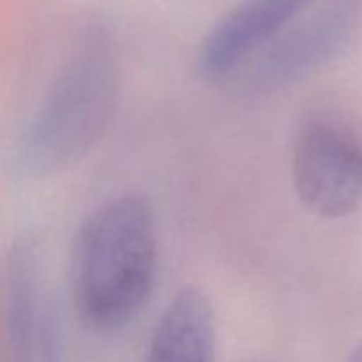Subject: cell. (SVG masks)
Segmentation results:
<instances>
[{
    "instance_id": "8",
    "label": "cell",
    "mask_w": 362,
    "mask_h": 362,
    "mask_svg": "<svg viewBox=\"0 0 362 362\" xmlns=\"http://www.w3.org/2000/svg\"><path fill=\"white\" fill-rule=\"evenodd\" d=\"M345 362H362V339L352 346V350H350L349 356H346Z\"/></svg>"
},
{
    "instance_id": "2",
    "label": "cell",
    "mask_w": 362,
    "mask_h": 362,
    "mask_svg": "<svg viewBox=\"0 0 362 362\" xmlns=\"http://www.w3.org/2000/svg\"><path fill=\"white\" fill-rule=\"evenodd\" d=\"M158 269L151 202L124 193L103 202L78 228L71 262L76 315L94 331H119L148 304Z\"/></svg>"
},
{
    "instance_id": "3",
    "label": "cell",
    "mask_w": 362,
    "mask_h": 362,
    "mask_svg": "<svg viewBox=\"0 0 362 362\" xmlns=\"http://www.w3.org/2000/svg\"><path fill=\"white\" fill-rule=\"evenodd\" d=\"M292 184L303 207L341 219L362 207V129L332 110L300 122L292 145Z\"/></svg>"
},
{
    "instance_id": "4",
    "label": "cell",
    "mask_w": 362,
    "mask_h": 362,
    "mask_svg": "<svg viewBox=\"0 0 362 362\" xmlns=\"http://www.w3.org/2000/svg\"><path fill=\"white\" fill-rule=\"evenodd\" d=\"M361 9L362 0H325L262 52L251 71V83L283 87L327 66L352 39Z\"/></svg>"
},
{
    "instance_id": "5",
    "label": "cell",
    "mask_w": 362,
    "mask_h": 362,
    "mask_svg": "<svg viewBox=\"0 0 362 362\" xmlns=\"http://www.w3.org/2000/svg\"><path fill=\"white\" fill-rule=\"evenodd\" d=\"M315 0H240L202 39L197 69L207 80L235 73L299 21Z\"/></svg>"
},
{
    "instance_id": "6",
    "label": "cell",
    "mask_w": 362,
    "mask_h": 362,
    "mask_svg": "<svg viewBox=\"0 0 362 362\" xmlns=\"http://www.w3.org/2000/svg\"><path fill=\"white\" fill-rule=\"evenodd\" d=\"M2 332L9 362H32L41 352L48 308L39 296L37 251L30 240L13 244L4 260Z\"/></svg>"
},
{
    "instance_id": "1",
    "label": "cell",
    "mask_w": 362,
    "mask_h": 362,
    "mask_svg": "<svg viewBox=\"0 0 362 362\" xmlns=\"http://www.w3.org/2000/svg\"><path fill=\"white\" fill-rule=\"evenodd\" d=\"M122 74L112 32L88 21L76 32L21 127L13 168L25 179H46L83 161L115 120Z\"/></svg>"
},
{
    "instance_id": "7",
    "label": "cell",
    "mask_w": 362,
    "mask_h": 362,
    "mask_svg": "<svg viewBox=\"0 0 362 362\" xmlns=\"http://www.w3.org/2000/svg\"><path fill=\"white\" fill-rule=\"evenodd\" d=\"M147 362H216V318L202 288L186 285L163 310Z\"/></svg>"
}]
</instances>
